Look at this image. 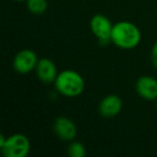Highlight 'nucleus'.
Returning <instances> with one entry per match:
<instances>
[{
  "label": "nucleus",
  "mask_w": 157,
  "mask_h": 157,
  "mask_svg": "<svg viewBox=\"0 0 157 157\" xmlns=\"http://www.w3.org/2000/svg\"><path fill=\"white\" fill-rule=\"evenodd\" d=\"M140 41H141V33L135 24L123 21L113 25L111 42L117 48L131 50L137 48Z\"/></svg>",
  "instance_id": "f257e3e1"
},
{
  "label": "nucleus",
  "mask_w": 157,
  "mask_h": 157,
  "mask_svg": "<svg viewBox=\"0 0 157 157\" xmlns=\"http://www.w3.org/2000/svg\"><path fill=\"white\" fill-rule=\"evenodd\" d=\"M55 87L66 97H78L85 88L84 78L74 70H63L55 80Z\"/></svg>",
  "instance_id": "f03ea898"
},
{
  "label": "nucleus",
  "mask_w": 157,
  "mask_h": 157,
  "mask_svg": "<svg viewBox=\"0 0 157 157\" xmlns=\"http://www.w3.org/2000/svg\"><path fill=\"white\" fill-rule=\"evenodd\" d=\"M0 150L6 157H26L30 151V142L26 136L15 133L7 138L5 145Z\"/></svg>",
  "instance_id": "7ed1b4c3"
},
{
  "label": "nucleus",
  "mask_w": 157,
  "mask_h": 157,
  "mask_svg": "<svg viewBox=\"0 0 157 157\" xmlns=\"http://www.w3.org/2000/svg\"><path fill=\"white\" fill-rule=\"evenodd\" d=\"M90 30L98 39L100 45H107L111 42V33H112V25L111 21L107 16L102 14H96L90 20Z\"/></svg>",
  "instance_id": "20e7f679"
},
{
  "label": "nucleus",
  "mask_w": 157,
  "mask_h": 157,
  "mask_svg": "<svg viewBox=\"0 0 157 157\" xmlns=\"http://www.w3.org/2000/svg\"><path fill=\"white\" fill-rule=\"evenodd\" d=\"M39 61L37 55L31 50H23L15 55L13 60V68L21 74H27L36 69Z\"/></svg>",
  "instance_id": "39448f33"
},
{
  "label": "nucleus",
  "mask_w": 157,
  "mask_h": 157,
  "mask_svg": "<svg viewBox=\"0 0 157 157\" xmlns=\"http://www.w3.org/2000/svg\"><path fill=\"white\" fill-rule=\"evenodd\" d=\"M53 128H54V131L57 137L59 139L63 140V141H72L78 133L75 124L71 120L63 117V116L57 117L55 120Z\"/></svg>",
  "instance_id": "423d86ee"
},
{
  "label": "nucleus",
  "mask_w": 157,
  "mask_h": 157,
  "mask_svg": "<svg viewBox=\"0 0 157 157\" xmlns=\"http://www.w3.org/2000/svg\"><path fill=\"white\" fill-rule=\"evenodd\" d=\"M123 108V101L121 99V97H118L117 95H108L103 99H101L100 103L98 105L99 113L102 116L108 118L115 117Z\"/></svg>",
  "instance_id": "0eeeda50"
},
{
  "label": "nucleus",
  "mask_w": 157,
  "mask_h": 157,
  "mask_svg": "<svg viewBox=\"0 0 157 157\" xmlns=\"http://www.w3.org/2000/svg\"><path fill=\"white\" fill-rule=\"evenodd\" d=\"M136 90L140 97L146 100L157 99V80L153 76H141L136 83Z\"/></svg>",
  "instance_id": "6e6552de"
},
{
  "label": "nucleus",
  "mask_w": 157,
  "mask_h": 157,
  "mask_svg": "<svg viewBox=\"0 0 157 157\" xmlns=\"http://www.w3.org/2000/svg\"><path fill=\"white\" fill-rule=\"evenodd\" d=\"M36 72L37 76L41 82L45 84H51L55 82L57 78V69L55 63L48 58L39 59L36 67Z\"/></svg>",
  "instance_id": "1a4fd4ad"
},
{
  "label": "nucleus",
  "mask_w": 157,
  "mask_h": 157,
  "mask_svg": "<svg viewBox=\"0 0 157 157\" xmlns=\"http://www.w3.org/2000/svg\"><path fill=\"white\" fill-rule=\"evenodd\" d=\"M27 8L29 12L36 15L43 14L48 9V2L46 0H27Z\"/></svg>",
  "instance_id": "9d476101"
},
{
  "label": "nucleus",
  "mask_w": 157,
  "mask_h": 157,
  "mask_svg": "<svg viewBox=\"0 0 157 157\" xmlns=\"http://www.w3.org/2000/svg\"><path fill=\"white\" fill-rule=\"evenodd\" d=\"M67 153L71 157H84L86 155V150L81 142L73 141L68 146Z\"/></svg>",
  "instance_id": "9b49d317"
},
{
  "label": "nucleus",
  "mask_w": 157,
  "mask_h": 157,
  "mask_svg": "<svg viewBox=\"0 0 157 157\" xmlns=\"http://www.w3.org/2000/svg\"><path fill=\"white\" fill-rule=\"evenodd\" d=\"M151 60H152V65L157 69V42L153 45L151 51Z\"/></svg>",
  "instance_id": "f8f14e48"
},
{
  "label": "nucleus",
  "mask_w": 157,
  "mask_h": 157,
  "mask_svg": "<svg viewBox=\"0 0 157 157\" xmlns=\"http://www.w3.org/2000/svg\"><path fill=\"white\" fill-rule=\"evenodd\" d=\"M6 141H7V138H6L3 135L0 136V147H2V146L5 145Z\"/></svg>",
  "instance_id": "ddd939ff"
},
{
  "label": "nucleus",
  "mask_w": 157,
  "mask_h": 157,
  "mask_svg": "<svg viewBox=\"0 0 157 157\" xmlns=\"http://www.w3.org/2000/svg\"><path fill=\"white\" fill-rule=\"evenodd\" d=\"M14 1H27V0H14Z\"/></svg>",
  "instance_id": "4468645a"
},
{
  "label": "nucleus",
  "mask_w": 157,
  "mask_h": 157,
  "mask_svg": "<svg viewBox=\"0 0 157 157\" xmlns=\"http://www.w3.org/2000/svg\"><path fill=\"white\" fill-rule=\"evenodd\" d=\"M156 105H157V102H156Z\"/></svg>",
  "instance_id": "2eb2a0df"
}]
</instances>
